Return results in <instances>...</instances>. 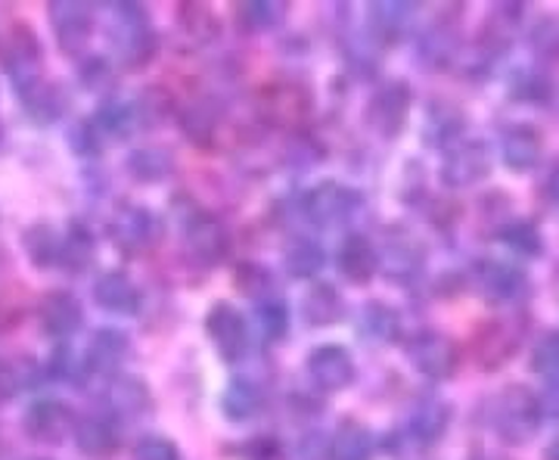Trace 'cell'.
<instances>
[{"instance_id":"cell-20","label":"cell","mask_w":559,"mask_h":460,"mask_svg":"<svg viewBox=\"0 0 559 460\" xmlns=\"http://www.w3.org/2000/svg\"><path fill=\"white\" fill-rule=\"evenodd\" d=\"M131 355V340L128 333H121L116 327H103L91 337V345H87V367L97 370V374H106V377H116L119 367Z\"/></svg>"},{"instance_id":"cell-38","label":"cell","mask_w":559,"mask_h":460,"mask_svg":"<svg viewBox=\"0 0 559 460\" xmlns=\"http://www.w3.org/2000/svg\"><path fill=\"white\" fill-rule=\"evenodd\" d=\"M417 16V7L414 3H377L370 7V22L385 32V35H399L401 28H407Z\"/></svg>"},{"instance_id":"cell-19","label":"cell","mask_w":559,"mask_h":460,"mask_svg":"<svg viewBox=\"0 0 559 460\" xmlns=\"http://www.w3.org/2000/svg\"><path fill=\"white\" fill-rule=\"evenodd\" d=\"M336 264H340V274L348 283H370L373 274L380 271V252L373 249V243L360 234H352L345 237L340 246V256H336Z\"/></svg>"},{"instance_id":"cell-12","label":"cell","mask_w":559,"mask_h":460,"mask_svg":"<svg viewBox=\"0 0 559 460\" xmlns=\"http://www.w3.org/2000/svg\"><path fill=\"white\" fill-rule=\"evenodd\" d=\"M22 426H25V436L38 445H57L69 433H75V414L72 408L60 399H38L28 404L25 417H22Z\"/></svg>"},{"instance_id":"cell-16","label":"cell","mask_w":559,"mask_h":460,"mask_svg":"<svg viewBox=\"0 0 559 460\" xmlns=\"http://www.w3.org/2000/svg\"><path fill=\"white\" fill-rule=\"evenodd\" d=\"M382 252H385V259H380V264L385 268L389 281H414L419 271H423V264H426V249H423V243H419L417 237H411V234H404V231L389 234Z\"/></svg>"},{"instance_id":"cell-22","label":"cell","mask_w":559,"mask_h":460,"mask_svg":"<svg viewBox=\"0 0 559 460\" xmlns=\"http://www.w3.org/2000/svg\"><path fill=\"white\" fill-rule=\"evenodd\" d=\"M106 404L112 417H140L143 411H150L153 396L146 389V382L131 377V374H116L106 386Z\"/></svg>"},{"instance_id":"cell-27","label":"cell","mask_w":559,"mask_h":460,"mask_svg":"<svg viewBox=\"0 0 559 460\" xmlns=\"http://www.w3.org/2000/svg\"><path fill=\"white\" fill-rule=\"evenodd\" d=\"M283 264H286V274L296 278V281H311L318 278L326 264V256H323V246L308 237H299L286 246V256H283Z\"/></svg>"},{"instance_id":"cell-36","label":"cell","mask_w":559,"mask_h":460,"mask_svg":"<svg viewBox=\"0 0 559 460\" xmlns=\"http://www.w3.org/2000/svg\"><path fill=\"white\" fill-rule=\"evenodd\" d=\"M237 290H240L242 296H249V299L264 302V299H274V290H277V281H274V274L264 268V264H255V261H246L237 268Z\"/></svg>"},{"instance_id":"cell-4","label":"cell","mask_w":559,"mask_h":460,"mask_svg":"<svg viewBox=\"0 0 559 460\" xmlns=\"http://www.w3.org/2000/svg\"><path fill=\"white\" fill-rule=\"evenodd\" d=\"M360 202H364V197L355 187L340 184V180H323L314 190L305 193L301 209H305V215H308L311 224L333 227V224H342V221L352 219L360 209Z\"/></svg>"},{"instance_id":"cell-15","label":"cell","mask_w":559,"mask_h":460,"mask_svg":"<svg viewBox=\"0 0 559 460\" xmlns=\"http://www.w3.org/2000/svg\"><path fill=\"white\" fill-rule=\"evenodd\" d=\"M38 315L44 333L53 337V340H69V337H75L81 330V323H84V308H81V302L75 299L72 293H66V290L47 293L44 302H40Z\"/></svg>"},{"instance_id":"cell-2","label":"cell","mask_w":559,"mask_h":460,"mask_svg":"<svg viewBox=\"0 0 559 460\" xmlns=\"http://www.w3.org/2000/svg\"><path fill=\"white\" fill-rule=\"evenodd\" d=\"M106 20H109V44L124 66L138 69L156 57L159 38L150 22V13L140 3H112L106 7Z\"/></svg>"},{"instance_id":"cell-24","label":"cell","mask_w":559,"mask_h":460,"mask_svg":"<svg viewBox=\"0 0 559 460\" xmlns=\"http://www.w3.org/2000/svg\"><path fill=\"white\" fill-rule=\"evenodd\" d=\"M128 175L140 184H159V180L171 178L178 162H175V153L165 150V146H140L134 150L128 162H124Z\"/></svg>"},{"instance_id":"cell-53","label":"cell","mask_w":559,"mask_h":460,"mask_svg":"<svg viewBox=\"0 0 559 460\" xmlns=\"http://www.w3.org/2000/svg\"><path fill=\"white\" fill-rule=\"evenodd\" d=\"M538 401H540V414H547V417L559 421V386L547 389L544 396H538Z\"/></svg>"},{"instance_id":"cell-11","label":"cell","mask_w":559,"mask_h":460,"mask_svg":"<svg viewBox=\"0 0 559 460\" xmlns=\"http://www.w3.org/2000/svg\"><path fill=\"white\" fill-rule=\"evenodd\" d=\"M205 333L224 361H240L249 352V323L230 302L212 305L205 315Z\"/></svg>"},{"instance_id":"cell-23","label":"cell","mask_w":559,"mask_h":460,"mask_svg":"<svg viewBox=\"0 0 559 460\" xmlns=\"http://www.w3.org/2000/svg\"><path fill=\"white\" fill-rule=\"evenodd\" d=\"M451 423V408L439 399L419 401L417 408L411 411L407 417V436L417 441V445H432L444 436Z\"/></svg>"},{"instance_id":"cell-18","label":"cell","mask_w":559,"mask_h":460,"mask_svg":"<svg viewBox=\"0 0 559 460\" xmlns=\"http://www.w3.org/2000/svg\"><path fill=\"white\" fill-rule=\"evenodd\" d=\"M544 141L528 125H510L500 131V160L510 172H532L540 162Z\"/></svg>"},{"instance_id":"cell-43","label":"cell","mask_w":559,"mask_h":460,"mask_svg":"<svg viewBox=\"0 0 559 460\" xmlns=\"http://www.w3.org/2000/svg\"><path fill=\"white\" fill-rule=\"evenodd\" d=\"M221 113H215V103L212 101H197L190 103V109L183 113V131L190 134V138H209L212 131H215V125H218Z\"/></svg>"},{"instance_id":"cell-13","label":"cell","mask_w":559,"mask_h":460,"mask_svg":"<svg viewBox=\"0 0 559 460\" xmlns=\"http://www.w3.org/2000/svg\"><path fill=\"white\" fill-rule=\"evenodd\" d=\"M488 172H491V150L481 141H466L460 146H451L439 168L441 180L448 187H454V190L479 184V180L488 178Z\"/></svg>"},{"instance_id":"cell-47","label":"cell","mask_w":559,"mask_h":460,"mask_svg":"<svg viewBox=\"0 0 559 460\" xmlns=\"http://www.w3.org/2000/svg\"><path fill=\"white\" fill-rule=\"evenodd\" d=\"M454 57V35L451 32H429L423 35V60L448 62Z\"/></svg>"},{"instance_id":"cell-42","label":"cell","mask_w":559,"mask_h":460,"mask_svg":"<svg viewBox=\"0 0 559 460\" xmlns=\"http://www.w3.org/2000/svg\"><path fill=\"white\" fill-rule=\"evenodd\" d=\"M532 370L547 380H559V330H550L540 337L532 352Z\"/></svg>"},{"instance_id":"cell-44","label":"cell","mask_w":559,"mask_h":460,"mask_svg":"<svg viewBox=\"0 0 559 460\" xmlns=\"http://www.w3.org/2000/svg\"><path fill=\"white\" fill-rule=\"evenodd\" d=\"M532 50L544 60H557L559 57V20L557 16H544L532 28Z\"/></svg>"},{"instance_id":"cell-33","label":"cell","mask_w":559,"mask_h":460,"mask_svg":"<svg viewBox=\"0 0 559 460\" xmlns=\"http://www.w3.org/2000/svg\"><path fill=\"white\" fill-rule=\"evenodd\" d=\"M237 20L246 32H271L286 20V7L280 0H249L237 10Z\"/></svg>"},{"instance_id":"cell-35","label":"cell","mask_w":559,"mask_h":460,"mask_svg":"<svg viewBox=\"0 0 559 460\" xmlns=\"http://www.w3.org/2000/svg\"><path fill=\"white\" fill-rule=\"evenodd\" d=\"M500 243L510 252L522 256V259H538L540 252H544V240H540L538 227L532 221H513V224H507L500 231Z\"/></svg>"},{"instance_id":"cell-30","label":"cell","mask_w":559,"mask_h":460,"mask_svg":"<svg viewBox=\"0 0 559 460\" xmlns=\"http://www.w3.org/2000/svg\"><path fill=\"white\" fill-rule=\"evenodd\" d=\"M301 318L311 327H330L342 318V296L330 283H318L305 302H301Z\"/></svg>"},{"instance_id":"cell-9","label":"cell","mask_w":559,"mask_h":460,"mask_svg":"<svg viewBox=\"0 0 559 460\" xmlns=\"http://www.w3.org/2000/svg\"><path fill=\"white\" fill-rule=\"evenodd\" d=\"M311 116V97L296 81H280L261 94V119L274 128H301Z\"/></svg>"},{"instance_id":"cell-28","label":"cell","mask_w":559,"mask_h":460,"mask_svg":"<svg viewBox=\"0 0 559 460\" xmlns=\"http://www.w3.org/2000/svg\"><path fill=\"white\" fill-rule=\"evenodd\" d=\"M25 252L35 268H62V234H57L50 224H35L25 231Z\"/></svg>"},{"instance_id":"cell-14","label":"cell","mask_w":559,"mask_h":460,"mask_svg":"<svg viewBox=\"0 0 559 460\" xmlns=\"http://www.w3.org/2000/svg\"><path fill=\"white\" fill-rule=\"evenodd\" d=\"M305 370L320 392H342L355 382V374H358L355 358L342 345H318L305 361Z\"/></svg>"},{"instance_id":"cell-17","label":"cell","mask_w":559,"mask_h":460,"mask_svg":"<svg viewBox=\"0 0 559 460\" xmlns=\"http://www.w3.org/2000/svg\"><path fill=\"white\" fill-rule=\"evenodd\" d=\"M75 445H79L81 455L87 458H106L119 448L121 441V429H119V417L112 414H87L75 423Z\"/></svg>"},{"instance_id":"cell-6","label":"cell","mask_w":559,"mask_h":460,"mask_svg":"<svg viewBox=\"0 0 559 460\" xmlns=\"http://www.w3.org/2000/svg\"><path fill=\"white\" fill-rule=\"evenodd\" d=\"M407 361L429 380H451L457 370L460 352L451 337L439 330H423L407 342Z\"/></svg>"},{"instance_id":"cell-50","label":"cell","mask_w":559,"mask_h":460,"mask_svg":"<svg viewBox=\"0 0 559 460\" xmlns=\"http://www.w3.org/2000/svg\"><path fill=\"white\" fill-rule=\"evenodd\" d=\"M50 377L53 380H75L79 377V361L72 355V349H57L50 358Z\"/></svg>"},{"instance_id":"cell-55","label":"cell","mask_w":559,"mask_h":460,"mask_svg":"<svg viewBox=\"0 0 559 460\" xmlns=\"http://www.w3.org/2000/svg\"><path fill=\"white\" fill-rule=\"evenodd\" d=\"M544 460H559V436L550 445H547V451H544Z\"/></svg>"},{"instance_id":"cell-51","label":"cell","mask_w":559,"mask_h":460,"mask_svg":"<svg viewBox=\"0 0 559 460\" xmlns=\"http://www.w3.org/2000/svg\"><path fill=\"white\" fill-rule=\"evenodd\" d=\"M330 458V445L320 433H311L308 439L301 441L299 451H296V460H326Z\"/></svg>"},{"instance_id":"cell-39","label":"cell","mask_w":559,"mask_h":460,"mask_svg":"<svg viewBox=\"0 0 559 460\" xmlns=\"http://www.w3.org/2000/svg\"><path fill=\"white\" fill-rule=\"evenodd\" d=\"M178 22L183 25V32L193 40H212L218 38V22L212 16V10H205L200 3H183L178 13Z\"/></svg>"},{"instance_id":"cell-7","label":"cell","mask_w":559,"mask_h":460,"mask_svg":"<svg viewBox=\"0 0 559 460\" xmlns=\"http://www.w3.org/2000/svg\"><path fill=\"white\" fill-rule=\"evenodd\" d=\"M473 283L481 299L495 302V305H516L528 296V278L516 264H507V261H479L473 268Z\"/></svg>"},{"instance_id":"cell-29","label":"cell","mask_w":559,"mask_h":460,"mask_svg":"<svg viewBox=\"0 0 559 460\" xmlns=\"http://www.w3.org/2000/svg\"><path fill=\"white\" fill-rule=\"evenodd\" d=\"M399 311L395 308H389V305H382V302H370V305H364L358 311V333L364 340H373V342H389L399 337Z\"/></svg>"},{"instance_id":"cell-3","label":"cell","mask_w":559,"mask_h":460,"mask_svg":"<svg viewBox=\"0 0 559 460\" xmlns=\"http://www.w3.org/2000/svg\"><path fill=\"white\" fill-rule=\"evenodd\" d=\"M109 237L124 256H143L150 252L162 237V221L134 202H124L109 219Z\"/></svg>"},{"instance_id":"cell-21","label":"cell","mask_w":559,"mask_h":460,"mask_svg":"<svg viewBox=\"0 0 559 460\" xmlns=\"http://www.w3.org/2000/svg\"><path fill=\"white\" fill-rule=\"evenodd\" d=\"M94 299L109 315H134L140 308V290L124 271H106L94 283Z\"/></svg>"},{"instance_id":"cell-52","label":"cell","mask_w":559,"mask_h":460,"mask_svg":"<svg viewBox=\"0 0 559 460\" xmlns=\"http://www.w3.org/2000/svg\"><path fill=\"white\" fill-rule=\"evenodd\" d=\"M246 458L249 460H283V448L277 439H255L246 448Z\"/></svg>"},{"instance_id":"cell-1","label":"cell","mask_w":559,"mask_h":460,"mask_svg":"<svg viewBox=\"0 0 559 460\" xmlns=\"http://www.w3.org/2000/svg\"><path fill=\"white\" fill-rule=\"evenodd\" d=\"M540 417V401L528 386H503L488 401V429L503 445H525L535 439Z\"/></svg>"},{"instance_id":"cell-40","label":"cell","mask_w":559,"mask_h":460,"mask_svg":"<svg viewBox=\"0 0 559 460\" xmlns=\"http://www.w3.org/2000/svg\"><path fill=\"white\" fill-rule=\"evenodd\" d=\"M91 252H94V237L81 224H72L69 234H62V268L81 271L91 261Z\"/></svg>"},{"instance_id":"cell-10","label":"cell","mask_w":559,"mask_h":460,"mask_svg":"<svg viewBox=\"0 0 559 460\" xmlns=\"http://www.w3.org/2000/svg\"><path fill=\"white\" fill-rule=\"evenodd\" d=\"M50 25L62 50L79 57L94 35V7L81 0H57L50 3Z\"/></svg>"},{"instance_id":"cell-48","label":"cell","mask_w":559,"mask_h":460,"mask_svg":"<svg viewBox=\"0 0 559 460\" xmlns=\"http://www.w3.org/2000/svg\"><path fill=\"white\" fill-rule=\"evenodd\" d=\"M69 141H72V146L79 150L81 156H91V153H97V146H100V131L94 128V121H81V125L72 128Z\"/></svg>"},{"instance_id":"cell-26","label":"cell","mask_w":559,"mask_h":460,"mask_svg":"<svg viewBox=\"0 0 559 460\" xmlns=\"http://www.w3.org/2000/svg\"><path fill=\"white\" fill-rule=\"evenodd\" d=\"M221 411H224L227 421L234 423L252 421L261 411L259 386L252 380H242V377L230 380L227 382V389H224V396H221Z\"/></svg>"},{"instance_id":"cell-32","label":"cell","mask_w":559,"mask_h":460,"mask_svg":"<svg viewBox=\"0 0 559 460\" xmlns=\"http://www.w3.org/2000/svg\"><path fill=\"white\" fill-rule=\"evenodd\" d=\"M370 455H373V436L358 423H345L330 441L333 460H370Z\"/></svg>"},{"instance_id":"cell-56","label":"cell","mask_w":559,"mask_h":460,"mask_svg":"<svg viewBox=\"0 0 559 460\" xmlns=\"http://www.w3.org/2000/svg\"><path fill=\"white\" fill-rule=\"evenodd\" d=\"M473 460H507V458H498V455H476Z\"/></svg>"},{"instance_id":"cell-8","label":"cell","mask_w":559,"mask_h":460,"mask_svg":"<svg viewBox=\"0 0 559 460\" xmlns=\"http://www.w3.org/2000/svg\"><path fill=\"white\" fill-rule=\"evenodd\" d=\"M183 243H187V252L200 264H221L230 252L227 227L202 209L190 212V219L183 221Z\"/></svg>"},{"instance_id":"cell-49","label":"cell","mask_w":559,"mask_h":460,"mask_svg":"<svg viewBox=\"0 0 559 460\" xmlns=\"http://www.w3.org/2000/svg\"><path fill=\"white\" fill-rule=\"evenodd\" d=\"M109 81H112V72H109L106 60H87L81 66V84L87 91H103Z\"/></svg>"},{"instance_id":"cell-54","label":"cell","mask_w":559,"mask_h":460,"mask_svg":"<svg viewBox=\"0 0 559 460\" xmlns=\"http://www.w3.org/2000/svg\"><path fill=\"white\" fill-rule=\"evenodd\" d=\"M544 187H547V197L559 205V160L554 162V168H550V175H547V184H544Z\"/></svg>"},{"instance_id":"cell-34","label":"cell","mask_w":559,"mask_h":460,"mask_svg":"<svg viewBox=\"0 0 559 460\" xmlns=\"http://www.w3.org/2000/svg\"><path fill=\"white\" fill-rule=\"evenodd\" d=\"M22 103H25L28 116L35 121L60 119L62 109H66L60 87H57V84H47V81H40V84H35L28 94H22Z\"/></svg>"},{"instance_id":"cell-41","label":"cell","mask_w":559,"mask_h":460,"mask_svg":"<svg viewBox=\"0 0 559 460\" xmlns=\"http://www.w3.org/2000/svg\"><path fill=\"white\" fill-rule=\"evenodd\" d=\"M255 318H259L261 327V337L267 342H277L286 337V327H289V311H286V305L274 296V299H264L259 302V308H255Z\"/></svg>"},{"instance_id":"cell-25","label":"cell","mask_w":559,"mask_h":460,"mask_svg":"<svg viewBox=\"0 0 559 460\" xmlns=\"http://www.w3.org/2000/svg\"><path fill=\"white\" fill-rule=\"evenodd\" d=\"M91 121H94V128L100 134H106V138L124 141V138H131L138 131L140 109L128 101H106Z\"/></svg>"},{"instance_id":"cell-5","label":"cell","mask_w":559,"mask_h":460,"mask_svg":"<svg viewBox=\"0 0 559 460\" xmlns=\"http://www.w3.org/2000/svg\"><path fill=\"white\" fill-rule=\"evenodd\" d=\"M411 103H414L411 101V87L404 81H385L367 103L364 119H367L373 134L392 141V138H399L407 119H411Z\"/></svg>"},{"instance_id":"cell-31","label":"cell","mask_w":559,"mask_h":460,"mask_svg":"<svg viewBox=\"0 0 559 460\" xmlns=\"http://www.w3.org/2000/svg\"><path fill=\"white\" fill-rule=\"evenodd\" d=\"M460 128H463V113H460L457 106L441 101L429 106L423 134H426V141L432 143V146H441V143L454 141L460 134Z\"/></svg>"},{"instance_id":"cell-37","label":"cell","mask_w":559,"mask_h":460,"mask_svg":"<svg viewBox=\"0 0 559 460\" xmlns=\"http://www.w3.org/2000/svg\"><path fill=\"white\" fill-rule=\"evenodd\" d=\"M476 355H479L481 367H498L503 361L510 358V349H513V337L507 333L503 323H488L479 333V342H476Z\"/></svg>"},{"instance_id":"cell-45","label":"cell","mask_w":559,"mask_h":460,"mask_svg":"<svg viewBox=\"0 0 559 460\" xmlns=\"http://www.w3.org/2000/svg\"><path fill=\"white\" fill-rule=\"evenodd\" d=\"M513 97H520L525 103H547L554 97V84L544 75L520 72V79L513 81Z\"/></svg>"},{"instance_id":"cell-46","label":"cell","mask_w":559,"mask_h":460,"mask_svg":"<svg viewBox=\"0 0 559 460\" xmlns=\"http://www.w3.org/2000/svg\"><path fill=\"white\" fill-rule=\"evenodd\" d=\"M134 460H180L178 445L165 436H143L134 445Z\"/></svg>"}]
</instances>
